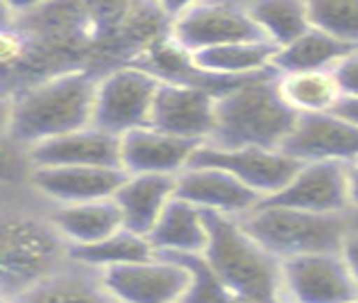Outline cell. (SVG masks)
<instances>
[{"label": "cell", "instance_id": "6da1fadb", "mask_svg": "<svg viewBox=\"0 0 358 303\" xmlns=\"http://www.w3.org/2000/svg\"><path fill=\"white\" fill-rule=\"evenodd\" d=\"M297 118L299 113L279 93V75L277 80H241L218 96L215 127L206 143L281 149Z\"/></svg>", "mask_w": 358, "mask_h": 303}, {"label": "cell", "instance_id": "7a4b0ae2", "mask_svg": "<svg viewBox=\"0 0 358 303\" xmlns=\"http://www.w3.org/2000/svg\"><path fill=\"white\" fill-rule=\"evenodd\" d=\"M204 222L209 231L204 256L234 295L286 303L281 258L252 238L241 217L204 211Z\"/></svg>", "mask_w": 358, "mask_h": 303}, {"label": "cell", "instance_id": "3957f363", "mask_svg": "<svg viewBox=\"0 0 358 303\" xmlns=\"http://www.w3.org/2000/svg\"><path fill=\"white\" fill-rule=\"evenodd\" d=\"M98 82L87 73H66L23 93L9 113V134L39 145L93 125Z\"/></svg>", "mask_w": 358, "mask_h": 303}, {"label": "cell", "instance_id": "277c9868", "mask_svg": "<svg viewBox=\"0 0 358 303\" xmlns=\"http://www.w3.org/2000/svg\"><path fill=\"white\" fill-rule=\"evenodd\" d=\"M241 222L252 238L281 260L301 253L341 251L347 233L352 231L350 215L310 213L268 204H259L243 215Z\"/></svg>", "mask_w": 358, "mask_h": 303}, {"label": "cell", "instance_id": "5b68a950", "mask_svg": "<svg viewBox=\"0 0 358 303\" xmlns=\"http://www.w3.org/2000/svg\"><path fill=\"white\" fill-rule=\"evenodd\" d=\"M69 242L48 222L12 217L3 224V286L7 297L21 295L64 265Z\"/></svg>", "mask_w": 358, "mask_h": 303}, {"label": "cell", "instance_id": "8992f818", "mask_svg": "<svg viewBox=\"0 0 358 303\" xmlns=\"http://www.w3.org/2000/svg\"><path fill=\"white\" fill-rule=\"evenodd\" d=\"M286 303H354L358 283L343 251H317L281 260Z\"/></svg>", "mask_w": 358, "mask_h": 303}, {"label": "cell", "instance_id": "52a82bcc", "mask_svg": "<svg viewBox=\"0 0 358 303\" xmlns=\"http://www.w3.org/2000/svg\"><path fill=\"white\" fill-rule=\"evenodd\" d=\"M191 165L227 170L263 200H268L293 182L301 161L286 154L284 149L272 147H218L213 143H202L195 149Z\"/></svg>", "mask_w": 358, "mask_h": 303}, {"label": "cell", "instance_id": "ba28073f", "mask_svg": "<svg viewBox=\"0 0 358 303\" xmlns=\"http://www.w3.org/2000/svg\"><path fill=\"white\" fill-rule=\"evenodd\" d=\"M162 80L143 68H120L98 82L93 125L122 136L150 125L155 96Z\"/></svg>", "mask_w": 358, "mask_h": 303}, {"label": "cell", "instance_id": "9c48e42d", "mask_svg": "<svg viewBox=\"0 0 358 303\" xmlns=\"http://www.w3.org/2000/svg\"><path fill=\"white\" fill-rule=\"evenodd\" d=\"M111 297L120 303H182L191 274L166 253L152 258L102 269Z\"/></svg>", "mask_w": 358, "mask_h": 303}, {"label": "cell", "instance_id": "30bf717a", "mask_svg": "<svg viewBox=\"0 0 358 303\" xmlns=\"http://www.w3.org/2000/svg\"><path fill=\"white\" fill-rule=\"evenodd\" d=\"M261 204L288 206L310 213L350 215L354 211L350 163H341V161H308V163H301L293 182Z\"/></svg>", "mask_w": 358, "mask_h": 303}, {"label": "cell", "instance_id": "8fae6325", "mask_svg": "<svg viewBox=\"0 0 358 303\" xmlns=\"http://www.w3.org/2000/svg\"><path fill=\"white\" fill-rule=\"evenodd\" d=\"M173 41L193 54L227 43L268 39L248 9L234 5H197L175 18Z\"/></svg>", "mask_w": 358, "mask_h": 303}, {"label": "cell", "instance_id": "7c38bea8", "mask_svg": "<svg viewBox=\"0 0 358 303\" xmlns=\"http://www.w3.org/2000/svg\"><path fill=\"white\" fill-rule=\"evenodd\" d=\"M215 102L218 96L197 84L162 82L150 113V127L206 143L215 127Z\"/></svg>", "mask_w": 358, "mask_h": 303}, {"label": "cell", "instance_id": "4fadbf2b", "mask_svg": "<svg viewBox=\"0 0 358 303\" xmlns=\"http://www.w3.org/2000/svg\"><path fill=\"white\" fill-rule=\"evenodd\" d=\"M281 149L301 163L308 161L352 163L358 158V125L334 111L301 113Z\"/></svg>", "mask_w": 358, "mask_h": 303}, {"label": "cell", "instance_id": "5bb4252c", "mask_svg": "<svg viewBox=\"0 0 358 303\" xmlns=\"http://www.w3.org/2000/svg\"><path fill=\"white\" fill-rule=\"evenodd\" d=\"M200 140L136 127L120 136V165L127 175H179L191 165Z\"/></svg>", "mask_w": 358, "mask_h": 303}, {"label": "cell", "instance_id": "9a60e30c", "mask_svg": "<svg viewBox=\"0 0 358 303\" xmlns=\"http://www.w3.org/2000/svg\"><path fill=\"white\" fill-rule=\"evenodd\" d=\"M175 197L202 208V211L236 217L248 215L263 202L259 193H254L250 186H245L227 170L204 165H191L177 175Z\"/></svg>", "mask_w": 358, "mask_h": 303}, {"label": "cell", "instance_id": "2e32d148", "mask_svg": "<svg viewBox=\"0 0 358 303\" xmlns=\"http://www.w3.org/2000/svg\"><path fill=\"white\" fill-rule=\"evenodd\" d=\"M125 179L122 168L34 165L32 186L59 204H82L114 197Z\"/></svg>", "mask_w": 358, "mask_h": 303}, {"label": "cell", "instance_id": "e0dca14e", "mask_svg": "<svg viewBox=\"0 0 358 303\" xmlns=\"http://www.w3.org/2000/svg\"><path fill=\"white\" fill-rule=\"evenodd\" d=\"M34 165H120V136L114 131L89 125L73 134L45 140L32 147Z\"/></svg>", "mask_w": 358, "mask_h": 303}, {"label": "cell", "instance_id": "ac0fdd59", "mask_svg": "<svg viewBox=\"0 0 358 303\" xmlns=\"http://www.w3.org/2000/svg\"><path fill=\"white\" fill-rule=\"evenodd\" d=\"M34 286L12 297V303H116L102 281V272L69 258Z\"/></svg>", "mask_w": 358, "mask_h": 303}, {"label": "cell", "instance_id": "d6986e66", "mask_svg": "<svg viewBox=\"0 0 358 303\" xmlns=\"http://www.w3.org/2000/svg\"><path fill=\"white\" fill-rule=\"evenodd\" d=\"M177 175H127L114 195L125 229L150 235L175 197Z\"/></svg>", "mask_w": 358, "mask_h": 303}, {"label": "cell", "instance_id": "ffe728a7", "mask_svg": "<svg viewBox=\"0 0 358 303\" xmlns=\"http://www.w3.org/2000/svg\"><path fill=\"white\" fill-rule=\"evenodd\" d=\"M50 224L69 242V247L102 242L125 226L114 197L82 204H59V208L50 213Z\"/></svg>", "mask_w": 358, "mask_h": 303}, {"label": "cell", "instance_id": "44dd1931", "mask_svg": "<svg viewBox=\"0 0 358 303\" xmlns=\"http://www.w3.org/2000/svg\"><path fill=\"white\" fill-rule=\"evenodd\" d=\"M148 238L157 253H204L209 242L204 211L173 197Z\"/></svg>", "mask_w": 358, "mask_h": 303}, {"label": "cell", "instance_id": "7402d4cb", "mask_svg": "<svg viewBox=\"0 0 358 303\" xmlns=\"http://www.w3.org/2000/svg\"><path fill=\"white\" fill-rule=\"evenodd\" d=\"M281 48L270 41L227 43L218 48L193 52L197 71L215 77H252L268 68H275V57Z\"/></svg>", "mask_w": 358, "mask_h": 303}, {"label": "cell", "instance_id": "603a6c76", "mask_svg": "<svg viewBox=\"0 0 358 303\" xmlns=\"http://www.w3.org/2000/svg\"><path fill=\"white\" fill-rule=\"evenodd\" d=\"M279 93L299 116L334 111L343 100V89L334 68L279 73Z\"/></svg>", "mask_w": 358, "mask_h": 303}, {"label": "cell", "instance_id": "cb8c5ba5", "mask_svg": "<svg viewBox=\"0 0 358 303\" xmlns=\"http://www.w3.org/2000/svg\"><path fill=\"white\" fill-rule=\"evenodd\" d=\"M356 48L350 43H343L324 32L310 27L306 34H301L286 48H281L275 57L277 73H295V71H329L336 68L347 54Z\"/></svg>", "mask_w": 358, "mask_h": 303}, {"label": "cell", "instance_id": "d4e9b609", "mask_svg": "<svg viewBox=\"0 0 358 303\" xmlns=\"http://www.w3.org/2000/svg\"><path fill=\"white\" fill-rule=\"evenodd\" d=\"M157 251L148 235L134 233L122 226L120 231L109 235L102 242L87 244V247H69V258L82 265H89L93 269H109L116 265L138 263L152 258Z\"/></svg>", "mask_w": 358, "mask_h": 303}, {"label": "cell", "instance_id": "484cf974", "mask_svg": "<svg viewBox=\"0 0 358 303\" xmlns=\"http://www.w3.org/2000/svg\"><path fill=\"white\" fill-rule=\"evenodd\" d=\"M248 12L270 43L286 48L310 30L304 0H254Z\"/></svg>", "mask_w": 358, "mask_h": 303}, {"label": "cell", "instance_id": "4316f807", "mask_svg": "<svg viewBox=\"0 0 358 303\" xmlns=\"http://www.w3.org/2000/svg\"><path fill=\"white\" fill-rule=\"evenodd\" d=\"M310 27L358 48V0H304Z\"/></svg>", "mask_w": 358, "mask_h": 303}, {"label": "cell", "instance_id": "83f0119b", "mask_svg": "<svg viewBox=\"0 0 358 303\" xmlns=\"http://www.w3.org/2000/svg\"><path fill=\"white\" fill-rule=\"evenodd\" d=\"M179 260L191 274V283L182 303H229L234 292L215 274L204 253H166Z\"/></svg>", "mask_w": 358, "mask_h": 303}, {"label": "cell", "instance_id": "f1b7e54d", "mask_svg": "<svg viewBox=\"0 0 358 303\" xmlns=\"http://www.w3.org/2000/svg\"><path fill=\"white\" fill-rule=\"evenodd\" d=\"M334 73L343 89V96H358V48L347 54L334 68Z\"/></svg>", "mask_w": 358, "mask_h": 303}, {"label": "cell", "instance_id": "f546056e", "mask_svg": "<svg viewBox=\"0 0 358 303\" xmlns=\"http://www.w3.org/2000/svg\"><path fill=\"white\" fill-rule=\"evenodd\" d=\"M341 251H343L345 260H347V265H350V269H352L354 279L358 283V229H354V226H352V231L347 233Z\"/></svg>", "mask_w": 358, "mask_h": 303}, {"label": "cell", "instance_id": "4dcf8cb0", "mask_svg": "<svg viewBox=\"0 0 358 303\" xmlns=\"http://www.w3.org/2000/svg\"><path fill=\"white\" fill-rule=\"evenodd\" d=\"M157 5L162 7L168 16L177 18V16L186 14L188 9H193V7L200 5V0H157Z\"/></svg>", "mask_w": 358, "mask_h": 303}, {"label": "cell", "instance_id": "1f68e13d", "mask_svg": "<svg viewBox=\"0 0 358 303\" xmlns=\"http://www.w3.org/2000/svg\"><path fill=\"white\" fill-rule=\"evenodd\" d=\"M334 113L347 118L354 125H358V96H343V100L336 104Z\"/></svg>", "mask_w": 358, "mask_h": 303}, {"label": "cell", "instance_id": "d6a6232c", "mask_svg": "<svg viewBox=\"0 0 358 303\" xmlns=\"http://www.w3.org/2000/svg\"><path fill=\"white\" fill-rule=\"evenodd\" d=\"M350 188H352L354 211H358V158L350 163Z\"/></svg>", "mask_w": 358, "mask_h": 303}, {"label": "cell", "instance_id": "836d02e7", "mask_svg": "<svg viewBox=\"0 0 358 303\" xmlns=\"http://www.w3.org/2000/svg\"><path fill=\"white\" fill-rule=\"evenodd\" d=\"M5 3L12 7V9H18V12H25V9H32L36 5H41L43 0H5Z\"/></svg>", "mask_w": 358, "mask_h": 303}, {"label": "cell", "instance_id": "e575fe53", "mask_svg": "<svg viewBox=\"0 0 358 303\" xmlns=\"http://www.w3.org/2000/svg\"><path fill=\"white\" fill-rule=\"evenodd\" d=\"M229 303H268V301H263L259 297H250V295H234Z\"/></svg>", "mask_w": 358, "mask_h": 303}, {"label": "cell", "instance_id": "d590c367", "mask_svg": "<svg viewBox=\"0 0 358 303\" xmlns=\"http://www.w3.org/2000/svg\"><path fill=\"white\" fill-rule=\"evenodd\" d=\"M354 303H358V301H354Z\"/></svg>", "mask_w": 358, "mask_h": 303}, {"label": "cell", "instance_id": "8d00e7d4", "mask_svg": "<svg viewBox=\"0 0 358 303\" xmlns=\"http://www.w3.org/2000/svg\"><path fill=\"white\" fill-rule=\"evenodd\" d=\"M116 303H120V301H116Z\"/></svg>", "mask_w": 358, "mask_h": 303}]
</instances>
